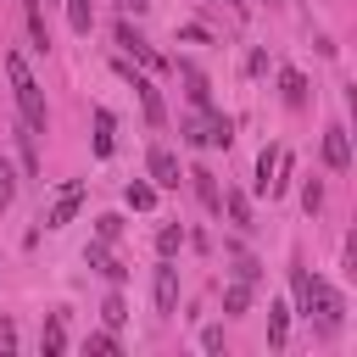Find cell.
<instances>
[{
    "label": "cell",
    "mask_w": 357,
    "mask_h": 357,
    "mask_svg": "<svg viewBox=\"0 0 357 357\" xmlns=\"http://www.w3.org/2000/svg\"><path fill=\"white\" fill-rule=\"evenodd\" d=\"M6 78H11V95H17V112H22V123L39 134L45 128V95H39V84H33V73H28V61L17 56V50H6Z\"/></svg>",
    "instance_id": "1"
},
{
    "label": "cell",
    "mask_w": 357,
    "mask_h": 357,
    "mask_svg": "<svg viewBox=\"0 0 357 357\" xmlns=\"http://www.w3.org/2000/svg\"><path fill=\"white\" fill-rule=\"evenodd\" d=\"M84 190H89L84 178H67V184L56 190V201H50V212H45V229H67V223H73V212L84 206Z\"/></svg>",
    "instance_id": "2"
},
{
    "label": "cell",
    "mask_w": 357,
    "mask_h": 357,
    "mask_svg": "<svg viewBox=\"0 0 357 357\" xmlns=\"http://www.w3.org/2000/svg\"><path fill=\"white\" fill-rule=\"evenodd\" d=\"M117 73H123V78H128V84L139 89V106H145V123H151V128H162V117H167V112H162V95H156V84H151L145 73H134L128 61H117Z\"/></svg>",
    "instance_id": "3"
},
{
    "label": "cell",
    "mask_w": 357,
    "mask_h": 357,
    "mask_svg": "<svg viewBox=\"0 0 357 357\" xmlns=\"http://www.w3.org/2000/svg\"><path fill=\"white\" fill-rule=\"evenodd\" d=\"M151 296H156V312L162 318H173L178 312V268L162 257V268H156V279H151Z\"/></svg>",
    "instance_id": "4"
},
{
    "label": "cell",
    "mask_w": 357,
    "mask_h": 357,
    "mask_svg": "<svg viewBox=\"0 0 357 357\" xmlns=\"http://www.w3.org/2000/svg\"><path fill=\"white\" fill-rule=\"evenodd\" d=\"M145 167H151V184H156V190H178V156H173L167 145H151Z\"/></svg>",
    "instance_id": "5"
},
{
    "label": "cell",
    "mask_w": 357,
    "mask_h": 357,
    "mask_svg": "<svg viewBox=\"0 0 357 357\" xmlns=\"http://www.w3.org/2000/svg\"><path fill=\"white\" fill-rule=\"evenodd\" d=\"M324 162L335 167V173H346L351 167V139H346V128L335 123V128H324Z\"/></svg>",
    "instance_id": "6"
},
{
    "label": "cell",
    "mask_w": 357,
    "mask_h": 357,
    "mask_svg": "<svg viewBox=\"0 0 357 357\" xmlns=\"http://www.w3.org/2000/svg\"><path fill=\"white\" fill-rule=\"evenodd\" d=\"M84 262H89V268H100L112 284H123V279H128V268H123V262L106 251V240H89V245H84Z\"/></svg>",
    "instance_id": "7"
},
{
    "label": "cell",
    "mask_w": 357,
    "mask_h": 357,
    "mask_svg": "<svg viewBox=\"0 0 357 357\" xmlns=\"http://www.w3.org/2000/svg\"><path fill=\"white\" fill-rule=\"evenodd\" d=\"M117 45H123V50H134V56H139L145 67H162V61H156V50L145 45V33H139L134 22H117Z\"/></svg>",
    "instance_id": "8"
},
{
    "label": "cell",
    "mask_w": 357,
    "mask_h": 357,
    "mask_svg": "<svg viewBox=\"0 0 357 357\" xmlns=\"http://www.w3.org/2000/svg\"><path fill=\"white\" fill-rule=\"evenodd\" d=\"M184 178L195 184V195H201V206H206V212H218V201H223V190H218V178H212L206 167H195V173H184Z\"/></svg>",
    "instance_id": "9"
},
{
    "label": "cell",
    "mask_w": 357,
    "mask_h": 357,
    "mask_svg": "<svg viewBox=\"0 0 357 357\" xmlns=\"http://www.w3.org/2000/svg\"><path fill=\"white\" fill-rule=\"evenodd\" d=\"M39 346H45V357H61V351H67V324H61V312H50V318H45Z\"/></svg>",
    "instance_id": "10"
},
{
    "label": "cell",
    "mask_w": 357,
    "mask_h": 357,
    "mask_svg": "<svg viewBox=\"0 0 357 357\" xmlns=\"http://www.w3.org/2000/svg\"><path fill=\"white\" fill-rule=\"evenodd\" d=\"M178 73H184V84H190V100H195V112H212V89H206V78H201L190 61H178Z\"/></svg>",
    "instance_id": "11"
},
{
    "label": "cell",
    "mask_w": 357,
    "mask_h": 357,
    "mask_svg": "<svg viewBox=\"0 0 357 357\" xmlns=\"http://www.w3.org/2000/svg\"><path fill=\"white\" fill-rule=\"evenodd\" d=\"M279 89H284V106H307V78H301L296 67L279 73Z\"/></svg>",
    "instance_id": "12"
},
{
    "label": "cell",
    "mask_w": 357,
    "mask_h": 357,
    "mask_svg": "<svg viewBox=\"0 0 357 357\" xmlns=\"http://www.w3.org/2000/svg\"><path fill=\"white\" fill-rule=\"evenodd\" d=\"M112 128H117V117L106 106H95V156H112Z\"/></svg>",
    "instance_id": "13"
},
{
    "label": "cell",
    "mask_w": 357,
    "mask_h": 357,
    "mask_svg": "<svg viewBox=\"0 0 357 357\" xmlns=\"http://www.w3.org/2000/svg\"><path fill=\"white\" fill-rule=\"evenodd\" d=\"M218 212H229V223H234V229H251V206H245V195H240V190H229V195L218 201Z\"/></svg>",
    "instance_id": "14"
},
{
    "label": "cell",
    "mask_w": 357,
    "mask_h": 357,
    "mask_svg": "<svg viewBox=\"0 0 357 357\" xmlns=\"http://www.w3.org/2000/svg\"><path fill=\"white\" fill-rule=\"evenodd\" d=\"M123 201H128L134 212H151V206H156V184H145V178H134V184L123 190Z\"/></svg>",
    "instance_id": "15"
},
{
    "label": "cell",
    "mask_w": 357,
    "mask_h": 357,
    "mask_svg": "<svg viewBox=\"0 0 357 357\" xmlns=\"http://www.w3.org/2000/svg\"><path fill=\"white\" fill-rule=\"evenodd\" d=\"M284 335H290V307H284V301H273V307H268V340H273V346H284Z\"/></svg>",
    "instance_id": "16"
},
{
    "label": "cell",
    "mask_w": 357,
    "mask_h": 357,
    "mask_svg": "<svg viewBox=\"0 0 357 357\" xmlns=\"http://www.w3.org/2000/svg\"><path fill=\"white\" fill-rule=\"evenodd\" d=\"M22 17H28V33H33V50H50V33H45V17H39V0H22Z\"/></svg>",
    "instance_id": "17"
},
{
    "label": "cell",
    "mask_w": 357,
    "mask_h": 357,
    "mask_svg": "<svg viewBox=\"0 0 357 357\" xmlns=\"http://www.w3.org/2000/svg\"><path fill=\"white\" fill-rule=\"evenodd\" d=\"M67 22H73V33H89L95 28V0H67Z\"/></svg>",
    "instance_id": "18"
},
{
    "label": "cell",
    "mask_w": 357,
    "mask_h": 357,
    "mask_svg": "<svg viewBox=\"0 0 357 357\" xmlns=\"http://www.w3.org/2000/svg\"><path fill=\"white\" fill-rule=\"evenodd\" d=\"M234 139V123L223 112H206V145H229Z\"/></svg>",
    "instance_id": "19"
},
{
    "label": "cell",
    "mask_w": 357,
    "mask_h": 357,
    "mask_svg": "<svg viewBox=\"0 0 357 357\" xmlns=\"http://www.w3.org/2000/svg\"><path fill=\"white\" fill-rule=\"evenodd\" d=\"M273 167H279V151H273V145H262V156H257V178H251L262 195H268V184H273Z\"/></svg>",
    "instance_id": "20"
},
{
    "label": "cell",
    "mask_w": 357,
    "mask_h": 357,
    "mask_svg": "<svg viewBox=\"0 0 357 357\" xmlns=\"http://www.w3.org/2000/svg\"><path fill=\"white\" fill-rule=\"evenodd\" d=\"M17 151H22V167L39 173V151H33V128L28 123H17Z\"/></svg>",
    "instance_id": "21"
},
{
    "label": "cell",
    "mask_w": 357,
    "mask_h": 357,
    "mask_svg": "<svg viewBox=\"0 0 357 357\" xmlns=\"http://www.w3.org/2000/svg\"><path fill=\"white\" fill-rule=\"evenodd\" d=\"M245 307H251V284H245V279H234V284L223 290V312H245Z\"/></svg>",
    "instance_id": "22"
},
{
    "label": "cell",
    "mask_w": 357,
    "mask_h": 357,
    "mask_svg": "<svg viewBox=\"0 0 357 357\" xmlns=\"http://www.w3.org/2000/svg\"><path fill=\"white\" fill-rule=\"evenodd\" d=\"M100 318H106V329H123V318H128V307H123V296L112 290L106 301H100Z\"/></svg>",
    "instance_id": "23"
},
{
    "label": "cell",
    "mask_w": 357,
    "mask_h": 357,
    "mask_svg": "<svg viewBox=\"0 0 357 357\" xmlns=\"http://www.w3.org/2000/svg\"><path fill=\"white\" fill-rule=\"evenodd\" d=\"M178 245H184V229H178V223H167V229L156 234V251H162V257H173Z\"/></svg>",
    "instance_id": "24"
},
{
    "label": "cell",
    "mask_w": 357,
    "mask_h": 357,
    "mask_svg": "<svg viewBox=\"0 0 357 357\" xmlns=\"http://www.w3.org/2000/svg\"><path fill=\"white\" fill-rule=\"evenodd\" d=\"M178 134H184L190 145H206V112H201V117H184V128H178Z\"/></svg>",
    "instance_id": "25"
},
{
    "label": "cell",
    "mask_w": 357,
    "mask_h": 357,
    "mask_svg": "<svg viewBox=\"0 0 357 357\" xmlns=\"http://www.w3.org/2000/svg\"><path fill=\"white\" fill-rule=\"evenodd\" d=\"M117 234H123V218H112V212H106V218H95V240H106V245H112Z\"/></svg>",
    "instance_id": "26"
},
{
    "label": "cell",
    "mask_w": 357,
    "mask_h": 357,
    "mask_svg": "<svg viewBox=\"0 0 357 357\" xmlns=\"http://www.w3.org/2000/svg\"><path fill=\"white\" fill-rule=\"evenodd\" d=\"M301 206H307V212H318V206H324V184H318V178H307V184H301Z\"/></svg>",
    "instance_id": "27"
},
{
    "label": "cell",
    "mask_w": 357,
    "mask_h": 357,
    "mask_svg": "<svg viewBox=\"0 0 357 357\" xmlns=\"http://www.w3.org/2000/svg\"><path fill=\"white\" fill-rule=\"evenodd\" d=\"M11 195H17V178H11V167H6V156H0V206H11Z\"/></svg>",
    "instance_id": "28"
},
{
    "label": "cell",
    "mask_w": 357,
    "mask_h": 357,
    "mask_svg": "<svg viewBox=\"0 0 357 357\" xmlns=\"http://www.w3.org/2000/svg\"><path fill=\"white\" fill-rule=\"evenodd\" d=\"M234 279H245V284H257V279H262V268H257L251 257H240V262H234Z\"/></svg>",
    "instance_id": "29"
},
{
    "label": "cell",
    "mask_w": 357,
    "mask_h": 357,
    "mask_svg": "<svg viewBox=\"0 0 357 357\" xmlns=\"http://www.w3.org/2000/svg\"><path fill=\"white\" fill-rule=\"evenodd\" d=\"M89 351H117V335H112V329H100V335H89Z\"/></svg>",
    "instance_id": "30"
},
{
    "label": "cell",
    "mask_w": 357,
    "mask_h": 357,
    "mask_svg": "<svg viewBox=\"0 0 357 357\" xmlns=\"http://www.w3.org/2000/svg\"><path fill=\"white\" fill-rule=\"evenodd\" d=\"M201 351H223V329H201Z\"/></svg>",
    "instance_id": "31"
},
{
    "label": "cell",
    "mask_w": 357,
    "mask_h": 357,
    "mask_svg": "<svg viewBox=\"0 0 357 357\" xmlns=\"http://www.w3.org/2000/svg\"><path fill=\"white\" fill-rule=\"evenodd\" d=\"M0 351H17V324H0Z\"/></svg>",
    "instance_id": "32"
},
{
    "label": "cell",
    "mask_w": 357,
    "mask_h": 357,
    "mask_svg": "<svg viewBox=\"0 0 357 357\" xmlns=\"http://www.w3.org/2000/svg\"><path fill=\"white\" fill-rule=\"evenodd\" d=\"M123 6H128V11H145V0H123Z\"/></svg>",
    "instance_id": "33"
},
{
    "label": "cell",
    "mask_w": 357,
    "mask_h": 357,
    "mask_svg": "<svg viewBox=\"0 0 357 357\" xmlns=\"http://www.w3.org/2000/svg\"><path fill=\"white\" fill-rule=\"evenodd\" d=\"M229 6H234V11H245V0H229Z\"/></svg>",
    "instance_id": "34"
}]
</instances>
